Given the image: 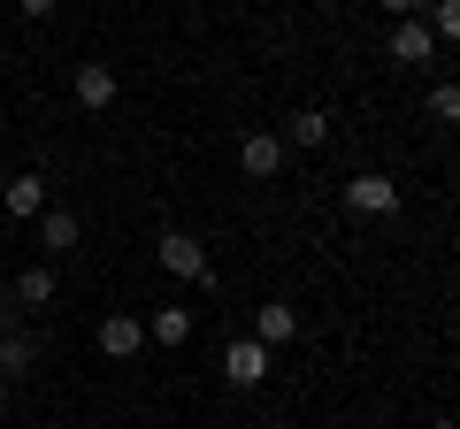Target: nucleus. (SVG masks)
Here are the masks:
<instances>
[{
  "label": "nucleus",
  "mask_w": 460,
  "mask_h": 429,
  "mask_svg": "<svg viewBox=\"0 0 460 429\" xmlns=\"http://www.w3.org/2000/svg\"><path fill=\"white\" fill-rule=\"evenodd\" d=\"M154 261H162L177 284H199V292L215 284V261H208V246H199L192 231H162V238H154Z\"/></svg>",
  "instance_id": "obj_1"
},
{
  "label": "nucleus",
  "mask_w": 460,
  "mask_h": 429,
  "mask_svg": "<svg viewBox=\"0 0 460 429\" xmlns=\"http://www.w3.org/2000/svg\"><path fill=\"white\" fill-rule=\"evenodd\" d=\"M269 368H277V353H269L261 337H230V346H223V383H230V391H261Z\"/></svg>",
  "instance_id": "obj_2"
},
{
  "label": "nucleus",
  "mask_w": 460,
  "mask_h": 429,
  "mask_svg": "<svg viewBox=\"0 0 460 429\" xmlns=\"http://www.w3.org/2000/svg\"><path fill=\"white\" fill-rule=\"evenodd\" d=\"M0 207H8V223H39V214L54 207V184L39 177V169H23V177L0 184Z\"/></svg>",
  "instance_id": "obj_3"
},
{
  "label": "nucleus",
  "mask_w": 460,
  "mask_h": 429,
  "mask_svg": "<svg viewBox=\"0 0 460 429\" xmlns=\"http://www.w3.org/2000/svg\"><path fill=\"white\" fill-rule=\"evenodd\" d=\"M384 54H392L399 69H429L445 47H438V31H429L422 16H407V23H392V47H384Z\"/></svg>",
  "instance_id": "obj_4"
},
{
  "label": "nucleus",
  "mask_w": 460,
  "mask_h": 429,
  "mask_svg": "<svg viewBox=\"0 0 460 429\" xmlns=\"http://www.w3.org/2000/svg\"><path fill=\"white\" fill-rule=\"evenodd\" d=\"M345 207L353 214H399V184L384 169H361V177H345Z\"/></svg>",
  "instance_id": "obj_5"
},
{
  "label": "nucleus",
  "mask_w": 460,
  "mask_h": 429,
  "mask_svg": "<svg viewBox=\"0 0 460 429\" xmlns=\"http://www.w3.org/2000/svg\"><path fill=\"white\" fill-rule=\"evenodd\" d=\"M69 100H77L84 116H108V108H115V69H108V62H77V77H69Z\"/></svg>",
  "instance_id": "obj_6"
},
{
  "label": "nucleus",
  "mask_w": 460,
  "mask_h": 429,
  "mask_svg": "<svg viewBox=\"0 0 460 429\" xmlns=\"http://www.w3.org/2000/svg\"><path fill=\"white\" fill-rule=\"evenodd\" d=\"M284 153H292V146H284L277 131H246V138H238V169H246L253 184H269V177H277V169H284Z\"/></svg>",
  "instance_id": "obj_7"
},
{
  "label": "nucleus",
  "mask_w": 460,
  "mask_h": 429,
  "mask_svg": "<svg viewBox=\"0 0 460 429\" xmlns=\"http://www.w3.org/2000/svg\"><path fill=\"white\" fill-rule=\"evenodd\" d=\"M330 131H338V123H330V108H292V116H284V146H299V153H314V146H330Z\"/></svg>",
  "instance_id": "obj_8"
},
{
  "label": "nucleus",
  "mask_w": 460,
  "mask_h": 429,
  "mask_svg": "<svg viewBox=\"0 0 460 429\" xmlns=\"http://www.w3.org/2000/svg\"><path fill=\"white\" fill-rule=\"evenodd\" d=\"M253 337H261L269 353L292 346V337H299V307H284V299H261V307H253Z\"/></svg>",
  "instance_id": "obj_9"
},
{
  "label": "nucleus",
  "mask_w": 460,
  "mask_h": 429,
  "mask_svg": "<svg viewBox=\"0 0 460 429\" xmlns=\"http://www.w3.org/2000/svg\"><path fill=\"white\" fill-rule=\"evenodd\" d=\"M138 346H146V322H138V314H108V322H100V353H108V361H131Z\"/></svg>",
  "instance_id": "obj_10"
},
{
  "label": "nucleus",
  "mask_w": 460,
  "mask_h": 429,
  "mask_svg": "<svg viewBox=\"0 0 460 429\" xmlns=\"http://www.w3.org/2000/svg\"><path fill=\"white\" fill-rule=\"evenodd\" d=\"M77 214H69V207H47V214H39V246H47L54 253V261H62V253H77Z\"/></svg>",
  "instance_id": "obj_11"
},
{
  "label": "nucleus",
  "mask_w": 460,
  "mask_h": 429,
  "mask_svg": "<svg viewBox=\"0 0 460 429\" xmlns=\"http://www.w3.org/2000/svg\"><path fill=\"white\" fill-rule=\"evenodd\" d=\"M192 337V307H154L146 314V346H184Z\"/></svg>",
  "instance_id": "obj_12"
},
{
  "label": "nucleus",
  "mask_w": 460,
  "mask_h": 429,
  "mask_svg": "<svg viewBox=\"0 0 460 429\" xmlns=\"http://www.w3.org/2000/svg\"><path fill=\"white\" fill-rule=\"evenodd\" d=\"M8 307H54V268H16V299H8Z\"/></svg>",
  "instance_id": "obj_13"
},
{
  "label": "nucleus",
  "mask_w": 460,
  "mask_h": 429,
  "mask_svg": "<svg viewBox=\"0 0 460 429\" xmlns=\"http://www.w3.org/2000/svg\"><path fill=\"white\" fill-rule=\"evenodd\" d=\"M31 361H39L31 337H16V330L0 337V383H23V376H31Z\"/></svg>",
  "instance_id": "obj_14"
},
{
  "label": "nucleus",
  "mask_w": 460,
  "mask_h": 429,
  "mask_svg": "<svg viewBox=\"0 0 460 429\" xmlns=\"http://www.w3.org/2000/svg\"><path fill=\"white\" fill-rule=\"evenodd\" d=\"M429 31H438V47H460V0H429Z\"/></svg>",
  "instance_id": "obj_15"
},
{
  "label": "nucleus",
  "mask_w": 460,
  "mask_h": 429,
  "mask_svg": "<svg viewBox=\"0 0 460 429\" xmlns=\"http://www.w3.org/2000/svg\"><path fill=\"white\" fill-rule=\"evenodd\" d=\"M429 116H438V123H460V77H438V84H429Z\"/></svg>",
  "instance_id": "obj_16"
},
{
  "label": "nucleus",
  "mask_w": 460,
  "mask_h": 429,
  "mask_svg": "<svg viewBox=\"0 0 460 429\" xmlns=\"http://www.w3.org/2000/svg\"><path fill=\"white\" fill-rule=\"evenodd\" d=\"M422 8H429V0H384V16H392V23H407V16H422Z\"/></svg>",
  "instance_id": "obj_17"
},
{
  "label": "nucleus",
  "mask_w": 460,
  "mask_h": 429,
  "mask_svg": "<svg viewBox=\"0 0 460 429\" xmlns=\"http://www.w3.org/2000/svg\"><path fill=\"white\" fill-rule=\"evenodd\" d=\"M8 8H16V16H31V23H39V16H54V8H62V0H8Z\"/></svg>",
  "instance_id": "obj_18"
},
{
  "label": "nucleus",
  "mask_w": 460,
  "mask_h": 429,
  "mask_svg": "<svg viewBox=\"0 0 460 429\" xmlns=\"http://www.w3.org/2000/svg\"><path fill=\"white\" fill-rule=\"evenodd\" d=\"M8 322H16V307H8V299H0V337H8Z\"/></svg>",
  "instance_id": "obj_19"
},
{
  "label": "nucleus",
  "mask_w": 460,
  "mask_h": 429,
  "mask_svg": "<svg viewBox=\"0 0 460 429\" xmlns=\"http://www.w3.org/2000/svg\"><path fill=\"white\" fill-rule=\"evenodd\" d=\"M429 429H460V422H445V414H438V422H429Z\"/></svg>",
  "instance_id": "obj_20"
},
{
  "label": "nucleus",
  "mask_w": 460,
  "mask_h": 429,
  "mask_svg": "<svg viewBox=\"0 0 460 429\" xmlns=\"http://www.w3.org/2000/svg\"><path fill=\"white\" fill-rule=\"evenodd\" d=\"M0 422H8V391H0Z\"/></svg>",
  "instance_id": "obj_21"
},
{
  "label": "nucleus",
  "mask_w": 460,
  "mask_h": 429,
  "mask_svg": "<svg viewBox=\"0 0 460 429\" xmlns=\"http://www.w3.org/2000/svg\"><path fill=\"white\" fill-rule=\"evenodd\" d=\"M277 429H292V422H277Z\"/></svg>",
  "instance_id": "obj_22"
},
{
  "label": "nucleus",
  "mask_w": 460,
  "mask_h": 429,
  "mask_svg": "<svg viewBox=\"0 0 460 429\" xmlns=\"http://www.w3.org/2000/svg\"><path fill=\"white\" fill-rule=\"evenodd\" d=\"M0 8H8V0H0Z\"/></svg>",
  "instance_id": "obj_23"
}]
</instances>
